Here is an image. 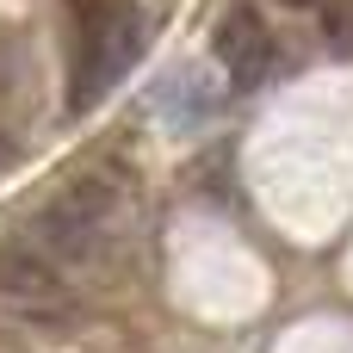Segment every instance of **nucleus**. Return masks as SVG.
Wrapping results in <instances>:
<instances>
[{"instance_id":"1","label":"nucleus","mask_w":353,"mask_h":353,"mask_svg":"<svg viewBox=\"0 0 353 353\" xmlns=\"http://www.w3.org/2000/svg\"><path fill=\"white\" fill-rule=\"evenodd\" d=\"M137 223H143V199H137V174L93 155L74 174H62L31 223H25V248H37L50 267H62L68 279H112L130 248H137Z\"/></svg>"},{"instance_id":"2","label":"nucleus","mask_w":353,"mask_h":353,"mask_svg":"<svg viewBox=\"0 0 353 353\" xmlns=\"http://www.w3.org/2000/svg\"><path fill=\"white\" fill-rule=\"evenodd\" d=\"M68 12V118H87L143 56V6L137 0H62Z\"/></svg>"},{"instance_id":"3","label":"nucleus","mask_w":353,"mask_h":353,"mask_svg":"<svg viewBox=\"0 0 353 353\" xmlns=\"http://www.w3.org/2000/svg\"><path fill=\"white\" fill-rule=\"evenodd\" d=\"M74 316H81L74 279L62 267H50L37 248L6 242L0 248V323L19 335H68Z\"/></svg>"},{"instance_id":"4","label":"nucleus","mask_w":353,"mask_h":353,"mask_svg":"<svg viewBox=\"0 0 353 353\" xmlns=\"http://www.w3.org/2000/svg\"><path fill=\"white\" fill-rule=\"evenodd\" d=\"M211 56H217V68H223V81H230L236 93L267 87L273 68H279V43H273L267 19H261L248 0H236V6L217 12V25H211Z\"/></svg>"},{"instance_id":"5","label":"nucleus","mask_w":353,"mask_h":353,"mask_svg":"<svg viewBox=\"0 0 353 353\" xmlns=\"http://www.w3.org/2000/svg\"><path fill=\"white\" fill-rule=\"evenodd\" d=\"M285 6H316V0H285Z\"/></svg>"}]
</instances>
